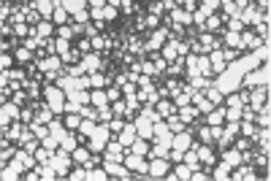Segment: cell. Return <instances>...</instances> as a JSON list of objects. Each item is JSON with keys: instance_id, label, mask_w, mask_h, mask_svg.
Listing matches in <instances>:
<instances>
[{"instance_id": "obj_1", "label": "cell", "mask_w": 271, "mask_h": 181, "mask_svg": "<svg viewBox=\"0 0 271 181\" xmlns=\"http://www.w3.org/2000/svg\"><path fill=\"white\" fill-rule=\"evenodd\" d=\"M109 138H112V130H109V124H98V127L92 130V135H90V152H103L109 143Z\"/></svg>"}, {"instance_id": "obj_2", "label": "cell", "mask_w": 271, "mask_h": 181, "mask_svg": "<svg viewBox=\"0 0 271 181\" xmlns=\"http://www.w3.org/2000/svg\"><path fill=\"white\" fill-rule=\"evenodd\" d=\"M263 38H260V35H255V30L252 27H244L242 33H239V49H242V52H255V49L258 46H263Z\"/></svg>"}, {"instance_id": "obj_3", "label": "cell", "mask_w": 271, "mask_h": 181, "mask_svg": "<svg viewBox=\"0 0 271 181\" xmlns=\"http://www.w3.org/2000/svg\"><path fill=\"white\" fill-rule=\"evenodd\" d=\"M125 165H128V170L133 176H147L149 173V160L141 157V154L128 152V154H125Z\"/></svg>"}, {"instance_id": "obj_4", "label": "cell", "mask_w": 271, "mask_h": 181, "mask_svg": "<svg viewBox=\"0 0 271 181\" xmlns=\"http://www.w3.org/2000/svg\"><path fill=\"white\" fill-rule=\"evenodd\" d=\"M19 114H22V105H17L14 100L0 103V124H11L14 119H19Z\"/></svg>"}, {"instance_id": "obj_5", "label": "cell", "mask_w": 271, "mask_h": 181, "mask_svg": "<svg viewBox=\"0 0 271 181\" xmlns=\"http://www.w3.org/2000/svg\"><path fill=\"white\" fill-rule=\"evenodd\" d=\"M84 68H87V73H103L106 70V65H103V57H100L98 52H90V54H84Z\"/></svg>"}, {"instance_id": "obj_6", "label": "cell", "mask_w": 271, "mask_h": 181, "mask_svg": "<svg viewBox=\"0 0 271 181\" xmlns=\"http://www.w3.org/2000/svg\"><path fill=\"white\" fill-rule=\"evenodd\" d=\"M195 143L193 133L190 130H182V133H174V141H171V149H179V152H187L190 146Z\"/></svg>"}, {"instance_id": "obj_7", "label": "cell", "mask_w": 271, "mask_h": 181, "mask_svg": "<svg viewBox=\"0 0 271 181\" xmlns=\"http://www.w3.org/2000/svg\"><path fill=\"white\" fill-rule=\"evenodd\" d=\"M266 103H269V87H263V84H260V87L249 89V105H252L255 111H258L260 105H266Z\"/></svg>"}, {"instance_id": "obj_8", "label": "cell", "mask_w": 271, "mask_h": 181, "mask_svg": "<svg viewBox=\"0 0 271 181\" xmlns=\"http://www.w3.org/2000/svg\"><path fill=\"white\" fill-rule=\"evenodd\" d=\"M165 173H168V160L163 157L149 160V179H165Z\"/></svg>"}, {"instance_id": "obj_9", "label": "cell", "mask_w": 271, "mask_h": 181, "mask_svg": "<svg viewBox=\"0 0 271 181\" xmlns=\"http://www.w3.org/2000/svg\"><path fill=\"white\" fill-rule=\"evenodd\" d=\"M155 111H158L160 119H168L171 114H177V103H174L171 98H160L158 103H155Z\"/></svg>"}, {"instance_id": "obj_10", "label": "cell", "mask_w": 271, "mask_h": 181, "mask_svg": "<svg viewBox=\"0 0 271 181\" xmlns=\"http://www.w3.org/2000/svg\"><path fill=\"white\" fill-rule=\"evenodd\" d=\"M209 62H212V70H214V76H220L225 68H228V62L223 60V46L214 49V52H209Z\"/></svg>"}, {"instance_id": "obj_11", "label": "cell", "mask_w": 271, "mask_h": 181, "mask_svg": "<svg viewBox=\"0 0 271 181\" xmlns=\"http://www.w3.org/2000/svg\"><path fill=\"white\" fill-rule=\"evenodd\" d=\"M190 176H193V170H190L187 162H177V168H174V173H165V179L171 181H187Z\"/></svg>"}, {"instance_id": "obj_12", "label": "cell", "mask_w": 271, "mask_h": 181, "mask_svg": "<svg viewBox=\"0 0 271 181\" xmlns=\"http://www.w3.org/2000/svg\"><path fill=\"white\" fill-rule=\"evenodd\" d=\"M212 179H217V181L230 179V165L223 162V160H217V162H214V168H212Z\"/></svg>"}, {"instance_id": "obj_13", "label": "cell", "mask_w": 271, "mask_h": 181, "mask_svg": "<svg viewBox=\"0 0 271 181\" xmlns=\"http://www.w3.org/2000/svg\"><path fill=\"white\" fill-rule=\"evenodd\" d=\"M14 57H17V62H19V65L36 62V52H33V49H27V46H19L17 52H14Z\"/></svg>"}, {"instance_id": "obj_14", "label": "cell", "mask_w": 271, "mask_h": 181, "mask_svg": "<svg viewBox=\"0 0 271 181\" xmlns=\"http://www.w3.org/2000/svg\"><path fill=\"white\" fill-rule=\"evenodd\" d=\"M57 35V24L52 22V19H44L41 24H38V38H54Z\"/></svg>"}, {"instance_id": "obj_15", "label": "cell", "mask_w": 271, "mask_h": 181, "mask_svg": "<svg viewBox=\"0 0 271 181\" xmlns=\"http://www.w3.org/2000/svg\"><path fill=\"white\" fill-rule=\"evenodd\" d=\"M149 149H152V146H149V141H147V138H136L133 143H130V149H128V152H133V154H141V157H147V154H149Z\"/></svg>"}, {"instance_id": "obj_16", "label": "cell", "mask_w": 271, "mask_h": 181, "mask_svg": "<svg viewBox=\"0 0 271 181\" xmlns=\"http://www.w3.org/2000/svg\"><path fill=\"white\" fill-rule=\"evenodd\" d=\"M182 162H187L190 165V170H195V168H201V160H198V149H195V143L184 152V157H182Z\"/></svg>"}, {"instance_id": "obj_17", "label": "cell", "mask_w": 271, "mask_h": 181, "mask_svg": "<svg viewBox=\"0 0 271 181\" xmlns=\"http://www.w3.org/2000/svg\"><path fill=\"white\" fill-rule=\"evenodd\" d=\"M203 95H206V100H209L212 105H223V100H225V95L220 92V89L214 87V84H212V87H206V89H203Z\"/></svg>"}, {"instance_id": "obj_18", "label": "cell", "mask_w": 271, "mask_h": 181, "mask_svg": "<svg viewBox=\"0 0 271 181\" xmlns=\"http://www.w3.org/2000/svg\"><path fill=\"white\" fill-rule=\"evenodd\" d=\"M82 114H76V111H68V114H63V122H65V127L68 130H79V124H82Z\"/></svg>"}, {"instance_id": "obj_19", "label": "cell", "mask_w": 271, "mask_h": 181, "mask_svg": "<svg viewBox=\"0 0 271 181\" xmlns=\"http://www.w3.org/2000/svg\"><path fill=\"white\" fill-rule=\"evenodd\" d=\"M90 154H92V152H90V146H76V149L71 152V160H73L76 165H84V162L90 160Z\"/></svg>"}, {"instance_id": "obj_20", "label": "cell", "mask_w": 271, "mask_h": 181, "mask_svg": "<svg viewBox=\"0 0 271 181\" xmlns=\"http://www.w3.org/2000/svg\"><path fill=\"white\" fill-rule=\"evenodd\" d=\"M71 19H73V17L65 11L63 6H57V8H54V14H52V22L57 24V27H60V24H71Z\"/></svg>"}, {"instance_id": "obj_21", "label": "cell", "mask_w": 271, "mask_h": 181, "mask_svg": "<svg viewBox=\"0 0 271 181\" xmlns=\"http://www.w3.org/2000/svg\"><path fill=\"white\" fill-rule=\"evenodd\" d=\"M90 103L92 105H109V98H106V89H90Z\"/></svg>"}, {"instance_id": "obj_22", "label": "cell", "mask_w": 271, "mask_h": 181, "mask_svg": "<svg viewBox=\"0 0 271 181\" xmlns=\"http://www.w3.org/2000/svg\"><path fill=\"white\" fill-rule=\"evenodd\" d=\"M63 8H65V11H68V14H71V17H73V14H76V11H82V8H87V0H63Z\"/></svg>"}, {"instance_id": "obj_23", "label": "cell", "mask_w": 271, "mask_h": 181, "mask_svg": "<svg viewBox=\"0 0 271 181\" xmlns=\"http://www.w3.org/2000/svg\"><path fill=\"white\" fill-rule=\"evenodd\" d=\"M65 73L79 79V76H87V68H84V62H73V65H65Z\"/></svg>"}, {"instance_id": "obj_24", "label": "cell", "mask_w": 271, "mask_h": 181, "mask_svg": "<svg viewBox=\"0 0 271 181\" xmlns=\"http://www.w3.org/2000/svg\"><path fill=\"white\" fill-rule=\"evenodd\" d=\"M68 179H71V181H87V168H84V165H76V162H73V168H71V173H68Z\"/></svg>"}, {"instance_id": "obj_25", "label": "cell", "mask_w": 271, "mask_h": 181, "mask_svg": "<svg viewBox=\"0 0 271 181\" xmlns=\"http://www.w3.org/2000/svg\"><path fill=\"white\" fill-rule=\"evenodd\" d=\"M106 179H109V173H106V168H103V165L87 170V181H106Z\"/></svg>"}, {"instance_id": "obj_26", "label": "cell", "mask_w": 271, "mask_h": 181, "mask_svg": "<svg viewBox=\"0 0 271 181\" xmlns=\"http://www.w3.org/2000/svg\"><path fill=\"white\" fill-rule=\"evenodd\" d=\"M112 119H114L112 105H100V108H98V124H109Z\"/></svg>"}, {"instance_id": "obj_27", "label": "cell", "mask_w": 271, "mask_h": 181, "mask_svg": "<svg viewBox=\"0 0 271 181\" xmlns=\"http://www.w3.org/2000/svg\"><path fill=\"white\" fill-rule=\"evenodd\" d=\"M147 14H152V17H160V19H163V17H165L163 3H160V0H149V3H147Z\"/></svg>"}, {"instance_id": "obj_28", "label": "cell", "mask_w": 271, "mask_h": 181, "mask_svg": "<svg viewBox=\"0 0 271 181\" xmlns=\"http://www.w3.org/2000/svg\"><path fill=\"white\" fill-rule=\"evenodd\" d=\"M165 124H168V130H171V133H182V130H187V127H184V122L177 117V114H171V117L165 119Z\"/></svg>"}, {"instance_id": "obj_29", "label": "cell", "mask_w": 271, "mask_h": 181, "mask_svg": "<svg viewBox=\"0 0 271 181\" xmlns=\"http://www.w3.org/2000/svg\"><path fill=\"white\" fill-rule=\"evenodd\" d=\"M242 57V49H233V46H223V60L225 62H236V60Z\"/></svg>"}, {"instance_id": "obj_30", "label": "cell", "mask_w": 271, "mask_h": 181, "mask_svg": "<svg viewBox=\"0 0 271 181\" xmlns=\"http://www.w3.org/2000/svg\"><path fill=\"white\" fill-rule=\"evenodd\" d=\"M14 65H17V57H14V52H3V54H0V68H3V70H11Z\"/></svg>"}, {"instance_id": "obj_31", "label": "cell", "mask_w": 271, "mask_h": 181, "mask_svg": "<svg viewBox=\"0 0 271 181\" xmlns=\"http://www.w3.org/2000/svg\"><path fill=\"white\" fill-rule=\"evenodd\" d=\"M106 98H109V103H114V100H122L125 95H122V87H117V84H109L106 87Z\"/></svg>"}, {"instance_id": "obj_32", "label": "cell", "mask_w": 271, "mask_h": 181, "mask_svg": "<svg viewBox=\"0 0 271 181\" xmlns=\"http://www.w3.org/2000/svg\"><path fill=\"white\" fill-rule=\"evenodd\" d=\"M19 119H22V122L24 124H33V122H36V108H33V105H24V108H22V114H19Z\"/></svg>"}, {"instance_id": "obj_33", "label": "cell", "mask_w": 271, "mask_h": 181, "mask_svg": "<svg viewBox=\"0 0 271 181\" xmlns=\"http://www.w3.org/2000/svg\"><path fill=\"white\" fill-rule=\"evenodd\" d=\"M125 124H128V122H125L122 117H114L112 122H109V130H112V138H117V135L122 133V127H125Z\"/></svg>"}, {"instance_id": "obj_34", "label": "cell", "mask_w": 271, "mask_h": 181, "mask_svg": "<svg viewBox=\"0 0 271 181\" xmlns=\"http://www.w3.org/2000/svg\"><path fill=\"white\" fill-rule=\"evenodd\" d=\"M71 22H76V24H90V22H92V17H90V8H82V11H76Z\"/></svg>"}, {"instance_id": "obj_35", "label": "cell", "mask_w": 271, "mask_h": 181, "mask_svg": "<svg viewBox=\"0 0 271 181\" xmlns=\"http://www.w3.org/2000/svg\"><path fill=\"white\" fill-rule=\"evenodd\" d=\"M11 100H14V103H17V105H22V108H24V105L30 103V95H27V89H24V87H22V89H17Z\"/></svg>"}, {"instance_id": "obj_36", "label": "cell", "mask_w": 271, "mask_h": 181, "mask_svg": "<svg viewBox=\"0 0 271 181\" xmlns=\"http://www.w3.org/2000/svg\"><path fill=\"white\" fill-rule=\"evenodd\" d=\"M52 154H54V152H52V149H46V146H44V143L36 149V160H38V162H41V165H44V162H49V160H52Z\"/></svg>"}, {"instance_id": "obj_37", "label": "cell", "mask_w": 271, "mask_h": 181, "mask_svg": "<svg viewBox=\"0 0 271 181\" xmlns=\"http://www.w3.org/2000/svg\"><path fill=\"white\" fill-rule=\"evenodd\" d=\"M57 38H68V41H73V22L71 24H60V27H57Z\"/></svg>"}, {"instance_id": "obj_38", "label": "cell", "mask_w": 271, "mask_h": 181, "mask_svg": "<svg viewBox=\"0 0 271 181\" xmlns=\"http://www.w3.org/2000/svg\"><path fill=\"white\" fill-rule=\"evenodd\" d=\"M190 95H193V92H187V89H182V92H177V95H174V103H177V108H179V105H187L190 103Z\"/></svg>"}, {"instance_id": "obj_39", "label": "cell", "mask_w": 271, "mask_h": 181, "mask_svg": "<svg viewBox=\"0 0 271 181\" xmlns=\"http://www.w3.org/2000/svg\"><path fill=\"white\" fill-rule=\"evenodd\" d=\"M242 119V108H228L225 105V122H239Z\"/></svg>"}, {"instance_id": "obj_40", "label": "cell", "mask_w": 271, "mask_h": 181, "mask_svg": "<svg viewBox=\"0 0 271 181\" xmlns=\"http://www.w3.org/2000/svg\"><path fill=\"white\" fill-rule=\"evenodd\" d=\"M95 127H98V122H95V119H82V124H79V130H82L84 135H92Z\"/></svg>"}, {"instance_id": "obj_41", "label": "cell", "mask_w": 271, "mask_h": 181, "mask_svg": "<svg viewBox=\"0 0 271 181\" xmlns=\"http://www.w3.org/2000/svg\"><path fill=\"white\" fill-rule=\"evenodd\" d=\"M41 143H44V146H46V149H52V152H57V149H60V141L54 138L52 133H49L46 138H41Z\"/></svg>"}, {"instance_id": "obj_42", "label": "cell", "mask_w": 271, "mask_h": 181, "mask_svg": "<svg viewBox=\"0 0 271 181\" xmlns=\"http://www.w3.org/2000/svg\"><path fill=\"white\" fill-rule=\"evenodd\" d=\"M174 41H177V38H174ZM177 52L182 54V57H187V54H190V41H184V38H182V41H177Z\"/></svg>"}, {"instance_id": "obj_43", "label": "cell", "mask_w": 271, "mask_h": 181, "mask_svg": "<svg viewBox=\"0 0 271 181\" xmlns=\"http://www.w3.org/2000/svg\"><path fill=\"white\" fill-rule=\"evenodd\" d=\"M109 0H87V8H106Z\"/></svg>"}, {"instance_id": "obj_44", "label": "cell", "mask_w": 271, "mask_h": 181, "mask_svg": "<svg viewBox=\"0 0 271 181\" xmlns=\"http://www.w3.org/2000/svg\"><path fill=\"white\" fill-rule=\"evenodd\" d=\"M252 3L260 8V11H269V3H271V0H252Z\"/></svg>"}, {"instance_id": "obj_45", "label": "cell", "mask_w": 271, "mask_h": 181, "mask_svg": "<svg viewBox=\"0 0 271 181\" xmlns=\"http://www.w3.org/2000/svg\"><path fill=\"white\" fill-rule=\"evenodd\" d=\"M11 3H17V6H22V3H27V0H11Z\"/></svg>"}, {"instance_id": "obj_46", "label": "cell", "mask_w": 271, "mask_h": 181, "mask_svg": "<svg viewBox=\"0 0 271 181\" xmlns=\"http://www.w3.org/2000/svg\"><path fill=\"white\" fill-rule=\"evenodd\" d=\"M54 6H63V0H54Z\"/></svg>"}]
</instances>
